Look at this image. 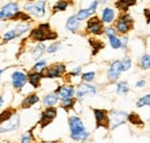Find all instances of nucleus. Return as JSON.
<instances>
[{
	"mask_svg": "<svg viewBox=\"0 0 150 143\" xmlns=\"http://www.w3.org/2000/svg\"><path fill=\"white\" fill-rule=\"evenodd\" d=\"M69 124V129H71V134H72V139L75 141H83L86 140L89 134L86 132V128L83 122L81 121L80 118L77 117H71L68 120Z\"/></svg>",
	"mask_w": 150,
	"mask_h": 143,
	"instance_id": "1",
	"label": "nucleus"
},
{
	"mask_svg": "<svg viewBox=\"0 0 150 143\" xmlns=\"http://www.w3.org/2000/svg\"><path fill=\"white\" fill-rule=\"evenodd\" d=\"M30 37L34 40L37 42H44V40H50V39H56L57 34L51 31L50 24L49 23H44V24H39L37 28H35L31 33Z\"/></svg>",
	"mask_w": 150,
	"mask_h": 143,
	"instance_id": "2",
	"label": "nucleus"
},
{
	"mask_svg": "<svg viewBox=\"0 0 150 143\" xmlns=\"http://www.w3.org/2000/svg\"><path fill=\"white\" fill-rule=\"evenodd\" d=\"M115 30L122 35L127 34L132 28H133V18L128 15V14H121L119 18H118V21L114 25Z\"/></svg>",
	"mask_w": 150,
	"mask_h": 143,
	"instance_id": "3",
	"label": "nucleus"
},
{
	"mask_svg": "<svg viewBox=\"0 0 150 143\" xmlns=\"http://www.w3.org/2000/svg\"><path fill=\"white\" fill-rule=\"evenodd\" d=\"M66 72V66L64 64L57 62L54 65L47 67L45 71L43 72V77H49V79H54V77H59L62 74H65Z\"/></svg>",
	"mask_w": 150,
	"mask_h": 143,
	"instance_id": "4",
	"label": "nucleus"
},
{
	"mask_svg": "<svg viewBox=\"0 0 150 143\" xmlns=\"http://www.w3.org/2000/svg\"><path fill=\"white\" fill-rule=\"evenodd\" d=\"M45 1H37V2H30V4H27L24 6V9L30 12L33 15L38 16V18H42L44 16L45 14Z\"/></svg>",
	"mask_w": 150,
	"mask_h": 143,
	"instance_id": "5",
	"label": "nucleus"
},
{
	"mask_svg": "<svg viewBox=\"0 0 150 143\" xmlns=\"http://www.w3.org/2000/svg\"><path fill=\"white\" fill-rule=\"evenodd\" d=\"M94 114L97 127H103V128L108 129L109 128V124H110V117L108 115V112L105 110L94 108Z\"/></svg>",
	"mask_w": 150,
	"mask_h": 143,
	"instance_id": "6",
	"label": "nucleus"
},
{
	"mask_svg": "<svg viewBox=\"0 0 150 143\" xmlns=\"http://www.w3.org/2000/svg\"><path fill=\"white\" fill-rule=\"evenodd\" d=\"M19 6H18V2H9L7 4L6 6H4L1 8V12H0V18L1 20H5V18H13V16L19 13Z\"/></svg>",
	"mask_w": 150,
	"mask_h": 143,
	"instance_id": "7",
	"label": "nucleus"
},
{
	"mask_svg": "<svg viewBox=\"0 0 150 143\" xmlns=\"http://www.w3.org/2000/svg\"><path fill=\"white\" fill-rule=\"evenodd\" d=\"M87 30L90 34L100 35L103 31H105L103 27V21H100L98 18H91L87 23Z\"/></svg>",
	"mask_w": 150,
	"mask_h": 143,
	"instance_id": "8",
	"label": "nucleus"
},
{
	"mask_svg": "<svg viewBox=\"0 0 150 143\" xmlns=\"http://www.w3.org/2000/svg\"><path fill=\"white\" fill-rule=\"evenodd\" d=\"M128 115L122 111H112L110 114V121H111V129L117 128L118 126L122 125Z\"/></svg>",
	"mask_w": 150,
	"mask_h": 143,
	"instance_id": "9",
	"label": "nucleus"
},
{
	"mask_svg": "<svg viewBox=\"0 0 150 143\" xmlns=\"http://www.w3.org/2000/svg\"><path fill=\"white\" fill-rule=\"evenodd\" d=\"M56 117H57V110L54 107H47L46 110H44L43 113H42L40 121H39L42 128H44V127H46L49 124H51Z\"/></svg>",
	"mask_w": 150,
	"mask_h": 143,
	"instance_id": "10",
	"label": "nucleus"
},
{
	"mask_svg": "<svg viewBox=\"0 0 150 143\" xmlns=\"http://www.w3.org/2000/svg\"><path fill=\"white\" fill-rule=\"evenodd\" d=\"M124 71L122 68V64L121 61H113L110 66V69L108 72V77L110 81H117L121 74V72Z\"/></svg>",
	"mask_w": 150,
	"mask_h": 143,
	"instance_id": "11",
	"label": "nucleus"
},
{
	"mask_svg": "<svg viewBox=\"0 0 150 143\" xmlns=\"http://www.w3.org/2000/svg\"><path fill=\"white\" fill-rule=\"evenodd\" d=\"M27 81H28V76L22 72H14L12 74V82L14 88L16 89H21L27 83Z\"/></svg>",
	"mask_w": 150,
	"mask_h": 143,
	"instance_id": "12",
	"label": "nucleus"
},
{
	"mask_svg": "<svg viewBox=\"0 0 150 143\" xmlns=\"http://www.w3.org/2000/svg\"><path fill=\"white\" fill-rule=\"evenodd\" d=\"M19 126H20V117L18 114H14L12 117V119L6 122V126H1V133L15 130V129L19 128Z\"/></svg>",
	"mask_w": 150,
	"mask_h": 143,
	"instance_id": "13",
	"label": "nucleus"
},
{
	"mask_svg": "<svg viewBox=\"0 0 150 143\" xmlns=\"http://www.w3.org/2000/svg\"><path fill=\"white\" fill-rule=\"evenodd\" d=\"M95 93H96V88L90 84H87V83L79 86V89L76 91V96L79 98H82L86 95H95Z\"/></svg>",
	"mask_w": 150,
	"mask_h": 143,
	"instance_id": "14",
	"label": "nucleus"
},
{
	"mask_svg": "<svg viewBox=\"0 0 150 143\" xmlns=\"http://www.w3.org/2000/svg\"><path fill=\"white\" fill-rule=\"evenodd\" d=\"M57 93L62 98H72V96L75 93L74 88L73 87H69V86H64V87H60L57 89Z\"/></svg>",
	"mask_w": 150,
	"mask_h": 143,
	"instance_id": "15",
	"label": "nucleus"
},
{
	"mask_svg": "<svg viewBox=\"0 0 150 143\" xmlns=\"http://www.w3.org/2000/svg\"><path fill=\"white\" fill-rule=\"evenodd\" d=\"M43 77V74L42 73H38V72H30L29 74H28V81H29V83L33 86V87H35V88H37L39 87V84H40V79Z\"/></svg>",
	"mask_w": 150,
	"mask_h": 143,
	"instance_id": "16",
	"label": "nucleus"
},
{
	"mask_svg": "<svg viewBox=\"0 0 150 143\" xmlns=\"http://www.w3.org/2000/svg\"><path fill=\"white\" fill-rule=\"evenodd\" d=\"M80 27V21L77 20L76 15H73L67 20V23H66V29L71 33H75L77 30V28Z\"/></svg>",
	"mask_w": 150,
	"mask_h": 143,
	"instance_id": "17",
	"label": "nucleus"
},
{
	"mask_svg": "<svg viewBox=\"0 0 150 143\" xmlns=\"http://www.w3.org/2000/svg\"><path fill=\"white\" fill-rule=\"evenodd\" d=\"M38 101H39V98H38L37 95H35V93H31V95L27 96V97L23 99V102H22L21 106L23 107V108H29L30 106H33L34 104H36Z\"/></svg>",
	"mask_w": 150,
	"mask_h": 143,
	"instance_id": "18",
	"label": "nucleus"
},
{
	"mask_svg": "<svg viewBox=\"0 0 150 143\" xmlns=\"http://www.w3.org/2000/svg\"><path fill=\"white\" fill-rule=\"evenodd\" d=\"M114 20V11L112 8H105L102 13V21L104 23H111Z\"/></svg>",
	"mask_w": 150,
	"mask_h": 143,
	"instance_id": "19",
	"label": "nucleus"
},
{
	"mask_svg": "<svg viewBox=\"0 0 150 143\" xmlns=\"http://www.w3.org/2000/svg\"><path fill=\"white\" fill-rule=\"evenodd\" d=\"M95 11L93 8H86V9H80L79 12H77V14H76V18L79 21H82V20H86V18H90L91 15H94Z\"/></svg>",
	"mask_w": 150,
	"mask_h": 143,
	"instance_id": "20",
	"label": "nucleus"
},
{
	"mask_svg": "<svg viewBox=\"0 0 150 143\" xmlns=\"http://www.w3.org/2000/svg\"><path fill=\"white\" fill-rule=\"evenodd\" d=\"M57 102H58V96L56 93H50V95L45 96L43 99V104L50 107H53V105L57 104Z\"/></svg>",
	"mask_w": 150,
	"mask_h": 143,
	"instance_id": "21",
	"label": "nucleus"
},
{
	"mask_svg": "<svg viewBox=\"0 0 150 143\" xmlns=\"http://www.w3.org/2000/svg\"><path fill=\"white\" fill-rule=\"evenodd\" d=\"M135 1H125V0H120V1H117L115 2V6L120 9V11H122V12H126L129 7L132 6H135Z\"/></svg>",
	"mask_w": 150,
	"mask_h": 143,
	"instance_id": "22",
	"label": "nucleus"
},
{
	"mask_svg": "<svg viewBox=\"0 0 150 143\" xmlns=\"http://www.w3.org/2000/svg\"><path fill=\"white\" fill-rule=\"evenodd\" d=\"M127 120L131 122L132 125H135V126H142L143 125V121L141 120V118H140V117H139V114H136V113H131V114H128Z\"/></svg>",
	"mask_w": 150,
	"mask_h": 143,
	"instance_id": "23",
	"label": "nucleus"
},
{
	"mask_svg": "<svg viewBox=\"0 0 150 143\" xmlns=\"http://www.w3.org/2000/svg\"><path fill=\"white\" fill-rule=\"evenodd\" d=\"M89 43H90V45H91V47H93V55L97 53L104 45H103V43L102 42H99V40H97V39H89Z\"/></svg>",
	"mask_w": 150,
	"mask_h": 143,
	"instance_id": "24",
	"label": "nucleus"
},
{
	"mask_svg": "<svg viewBox=\"0 0 150 143\" xmlns=\"http://www.w3.org/2000/svg\"><path fill=\"white\" fill-rule=\"evenodd\" d=\"M44 51H45V45H44V44H39V45H37V46L33 50V58H34V59L40 58L42 54L44 53Z\"/></svg>",
	"mask_w": 150,
	"mask_h": 143,
	"instance_id": "25",
	"label": "nucleus"
},
{
	"mask_svg": "<svg viewBox=\"0 0 150 143\" xmlns=\"http://www.w3.org/2000/svg\"><path fill=\"white\" fill-rule=\"evenodd\" d=\"M109 40H110V44L113 49H120L121 47V39H119L115 36V34L109 36Z\"/></svg>",
	"mask_w": 150,
	"mask_h": 143,
	"instance_id": "26",
	"label": "nucleus"
},
{
	"mask_svg": "<svg viewBox=\"0 0 150 143\" xmlns=\"http://www.w3.org/2000/svg\"><path fill=\"white\" fill-rule=\"evenodd\" d=\"M140 66L143 69H149L150 68V55L149 54H144L142 55L141 60H140Z\"/></svg>",
	"mask_w": 150,
	"mask_h": 143,
	"instance_id": "27",
	"label": "nucleus"
},
{
	"mask_svg": "<svg viewBox=\"0 0 150 143\" xmlns=\"http://www.w3.org/2000/svg\"><path fill=\"white\" fill-rule=\"evenodd\" d=\"M13 115H14V112H13L12 110H6V111H2V112H1V120H0V121H1V125H2L5 121L7 122L8 120H11Z\"/></svg>",
	"mask_w": 150,
	"mask_h": 143,
	"instance_id": "28",
	"label": "nucleus"
},
{
	"mask_svg": "<svg viewBox=\"0 0 150 143\" xmlns=\"http://www.w3.org/2000/svg\"><path fill=\"white\" fill-rule=\"evenodd\" d=\"M136 106L137 107H143V106H150V93L149 95H146L143 97H141L137 103H136Z\"/></svg>",
	"mask_w": 150,
	"mask_h": 143,
	"instance_id": "29",
	"label": "nucleus"
},
{
	"mask_svg": "<svg viewBox=\"0 0 150 143\" xmlns=\"http://www.w3.org/2000/svg\"><path fill=\"white\" fill-rule=\"evenodd\" d=\"M75 104V99L73 98H65L61 101V107L65 110H69L71 107H73V105Z\"/></svg>",
	"mask_w": 150,
	"mask_h": 143,
	"instance_id": "30",
	"label": "nucleus"
},
{
	"mask_svg": "<svg viewBox=\"0 0 150 143\" xmlns=\"http://www.w3.org/2000/svg\"><path fill=\"white\" fill-rule=\"evenodd\" d=\"M127 91H128L127 82L122 81V82H119L117 84V93H127Z\"/></svg>",
	"mask_w": 150,
	"mask_h": 143,
	"instance_id": "31",
	"label": "nucleus"
},
{
	"mask_svg": "<svg viewBox=\"0 0 150 143\" xmlns=\"http://www.w3.org/2000/svg\"><path fill=\"white\" fill-rule=\"evenodd\" d=\"M68 6L67 1H58L56 2V5L53 6V12H59V11H66Z\"/></svg>",
	"mask_w": 150,
	"mask_h": 143,
	"instance_id": "32",
	"label": "nucleus"
},
{
	"mask_svg": "<svg viewBox=\"0 0 150 143\" xmlns=\"http://www.w3.org/2000/svg\"><path fill=\"white\" fill-rule=\"evenodd\" d=\"M46 69V62L45 60H40L37 64L34 65V72H38V73H43Z\"/></svg>",
	"mask_w": 150,
	"mask_h": 143,
	"instance_id": "33",
	"label": "nucleus"
},
{
	"mask_svg": "<svg viewBox=\"0 0 150 143\" xmlns=\"http://www.w3.org/2000/svg\"><path fill=\"white\" fill-rule=\"evenodd\" d=\"M15 37H18V34H16L15 29H13V30H9V31H7V33L4 35V40L8 42V40H12V39H14Z\"/></svg>",
	"mask_w": 150,
	"mask_h": 143,
	"instance_id": "34",
	"label": "nucleus"
},
{
	"mask_svg": "<svg viewBox=\"0 0 150 143\" xmlns=\"http://www.w3.org/2000/svg\"><path fill=\"white\" fill-rule=\"evenodd\" d=\"M121 64H122V68L124 71H128L132 66V61L129 57H124L122 60H121Z\"/></svg>",
	"mask_w": 150,
	"mask_h": 143,
	"instance_id": "35",
	"label": "nucleus"
},
{
	"mask_svg": "<svg viewBox=\"0 0 150 143\" xmlns=\"http://www.w3.org/2000/svg\"><path fill=\"white\" fill-rule=\"evenodd\" d=\"M12 20H21V21H28V20H30V16L28 15V14H24L23 12H19V13H16Z\"/></svg>",
	"mask_w": 150,
	"mask_h": 143,
	"instance_id": "36",
	"label": "nucleus"
},
{
	"mask_svg": "<svg viewBox=\"0 0 150 143\" xmlns=\"http://www.w3.org/2000/svg\"><path fill=\"white\" fill-rule=\"evenodd\" d=\"M29 29V25L28 24H20L16 27V29H15V31H16V34L18 36H21L22 34H24L27 30Z\"/></svg>",
	"mask_w": 150,
	"mask_h": 143,
	"instance_id": "37",
	"label": "nucleus"
},
{
	"mask_svg": "<svg viewBox=\"0 0 150 143\" xmlns=\"http://www.w3.org/2000/svg\"><path fill=\"white\" fill-rule=\"evenodd\" d=\"M95 77V73L94 72H88V73H84L82 75V80L84 82H91Z\"/></svg>",
	"mask_w": 150,
	"mask_h": 143,
	"instance_id": "38",
	"label": "nucleus"
},
{
	"mask_svg": "<svg viewBox=\"0 0 150 143\" xmlns=\"http://www.w3.org/2000/svg\"><path fill=\"white\" fill-rule=\"evenodd\" d=\"M60 46H61V43H53L52 45H50L46 49V51H47V53H54L60 49Z\"/></svg>",
	"mask_w": 150,
	"mask_h": 143,
	"instance_id": "39",
	"label": "nucleus"
},
{
	"mask_svg": "<svg viewBox=\"0 0 150 143\" xmlns=\"http://www.w3.org/2000/svg\"><path fill=\"white\" fill-rule=\"evenodd\" d=\"M30 141H31V136H30V133H27V134H23V135H22L21 143H30Z\"/></svg>",
	"mask_w": 150,
	"mask_h": 143,
	"instance_id": "40",
	"label": "nucleus"
},
{
	"mask_svg": "<svg viewBox=\"0 0 150 143\" xmlns=\"http://www.w3.org/2000/svg\"><path fill=\"white\" fill-rule=\"evenodd\" d=\"M127 42H128L127 37L124 36V37L121 38V47H126V46H127Z\"/></svg>",
	"mask_w": 150,
	"mask_h": 143,
	"instance_id": "41",
	"label": "nucleus"
},
{
	"mask_svg": "<svg viewBox=\"0 0 150 143\" xmlns=\"http://www.w3.org/2000/svg\"><path fill=\"white\" fill-rule=\"evenodd\" d=\"M144 15L147 18V23H150V9H146L144 11Z\"/></svg>",
	"mask_w": 150,
	"mask_h": 143,
	"instance_id": "42",
	"label": "nucleus"
},
{
	"mask_svg": "<svg viewBox=\"0 0 150 143\" xmlns=\"http://www.w3.org/2000/svg\"><path fill=\"white\" fill-rule=\"evenodd\" d=\"M80 73H81V67H77L71 73V75H80Z\"/></svg>",
	"mask_w": 150,
	"mask_h": 143,
	"instance_id": "43",
	"label": "nucleus"
},
{
	"mask_svg": "<svg viewBox=\"0 0 150 143\" xmlns=\"http://www.w3.org/2000/svg\"><path fill=\"white\" fill-rule=\"evenodd\" d=\"M144 84H146V81H143V80H141V81H139V82H137V83H136L135 86H136V87H143Z\"/></svg>",
	"mask_w": 150,
	"mask_h": 143,
	"instance_id": "44",
	"label": "nucleus"
}]
</instances>
